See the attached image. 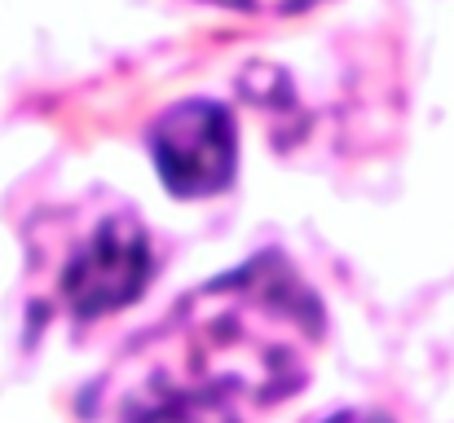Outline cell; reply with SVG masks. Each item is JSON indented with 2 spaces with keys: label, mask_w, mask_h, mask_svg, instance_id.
Wrapping results in <instances>:
<instances>
[{
  "label": "cell",
  "mask_w": 454,
  "mask_h": 423,
  "mask_svg": "<svg viewBox=\"0 0 454 423\" xmlns=\"http://www.w3.org/2000/svg\"><path fill=\"white\" fill-rule=\"evenodd\" d=\"M154 168L176 199H207L234 181L239 141L221 102H176L151 129Z\"/></svg>",
  "instance_id": "6da1fadb"
},
{
  "label": "cell",
  "mask_w": 454,
  "mask_h": 423,
  "mask_svg": "<svg viewBox=\"0 0 454 423\" xmlns=\"http://www.w3.org/2000/svg\"><path fill=\"white\" fill-rule=\"evenodd\" d=\"M154 270L151 239L133 212L106 216L62 274V295L75 317H102L133 304Z\"/></svg>",
  "instance_id": "7a4b0ae2"
},
{
  "label": "cell",
  "mask_w": 454,
  "mask_h": 423,
  "mask_svg": "<svg viewBox=\"0 0 454 423\" xmlns=\"http://www.w3.org/2000/svg\"><path fill=\"white\" fill-rule=\"evenodd\" d=\"M243 411L247 406H239L234 397L151 380V397H133L129 423H243Z\"/></svg>",
  "instance_id": "3957f363"
},
{
  "label": "cell",
  "mask_w": 454,
  "mask_h": 423,
  "mask_svg": "<svg viewBox=\"0 0 454 423\" xmlns=\"http://www.w3.org/2000/svg\"><path fill=\"white\" fill-rule=\"evenodd\" d=\"M212 4H225V9H243V13H301L317 0H212Z\"/></svg>",
  "instance_id": "277c9868"
}]
</instances>
